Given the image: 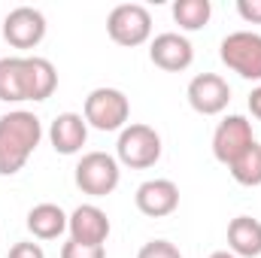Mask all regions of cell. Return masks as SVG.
I'll list each match as a JSON object with an SVG mask.
<instances>
[{
	"mask_svg": "<svg viewBox=\"0 0 261 258\" xmlns=\"http://www.w3.org/2000/svg\"><path fill=\"white\" fill-rule=\"evenodd\" d=\"M85 122L97 131H122L128 128L130 119V104L128 94L119 91V88H94L88 97H85V110H82Z\"/></svg>",
	"mask_w": 261,
	"mask_h": 258,
	"instance_id": "5",
	"label": "cell"
},
{
	"mask_svg": "<svg viewBox=\"0 0 261 258\" xmlns=\"http://www.w3.org/2000/svg\"><path fill=\"white\" fill-rule=\"evenodd\" d=\"M49 140H52V149L58 155H76V152H82V146L88 140V122H85V116H79V113H61V116H55V122L49 128Z\"/></svg>",
	"mask_w": 261,
	"mask_h": 258,
	"instance_id": "14",
	"label": "cell"
},
{
	"mask_svg": "<svg viewBox=\"0 0 261 258\" xmlns=\"http://www.w3.org/2000/svg\"><path fill=\"white\" fill-rule=\"evenodd\" d=\"M137 258H182V252H179V246H173L170 240H149V243L137 252Z\"/></svg>",
	"mask_w": 261,
	"mask_h": 258,
	"instance_id": "19",
	"label": "cell"
},
{
	"mask_svg": "<svg viewBox=\"0 0 261 258\" xmlns=\"http://www.w3.org/2000/svg\"><path fill=\"white\" fill-rule=\"evenodd\" d=\"M228 252L237 258L261 255V222L252 216H237L228 225Z\"/></svg>",
	"mask_w": 261,
	"mask_h": 258,
	"instance_id": "15",
	"label": "cell"
},
{
	"mask_svg": "<svg viewBox=\"0 0 261 258\" xmlns=\"http://www.w3.org/2000/svg\"><path fill=\"white\" fill-rule=\"evenodd\" d=\"M61 258H107L103 246H85V243H76V240H67L61 246Z\"/></svg>",
	"mask_w": 261,
	"mask_h": 258,
	"instance_id": "20",
	"label": "cell"
},
{
	"mask_svg": "<svg viewBox=\"0 0 261 258\" xmlns=\"http://www.w3.org/2000/svg\"><path fill=\"white\" fill-rule=\"evenodd\" d=\"M76 189L91 197H107L119 189L122 183V167L116 161V155L110 152H85L73 170Z\"/></svg>",
	"mask_w": 261,
	"mask_h": 258,
	"instance_id": "3",
	"label": "cell"
},
{
	"mask_svg": "<svg viewBox=\"0 0 261 258\" xmlns=\"http://www.w3.org/2000/svg\"><path fill=\"white\" fill-rule=\"evenodd\" d=\"M210 258H237L234 252H228V249H219V252H213Z\"/></svg>",
	"mask_w": 261,
	"mask_h": 258,
	"instance_id": "24",
	"label": "cell"
},
{
	"mask_svg": "<svg viewBox=\"0 0 261 258\" xmlns=\"http://www.w3.org/2000/svg\"><path fill=\"white\" fill-rule=\"evenodd\" d=\"M234 183L246 186V189H255L261 186V143H252L243 155H237L231 164H228Z\"/></svg>",
	"mask_w": 261,
	"mask_h": 258,
	"instance_id": "17",
	"label": "cell"
},
{
	"mask_svg": "<svg viewBox=\"0 0 261 258\" xmlns=\"http://www.w3.org/2000/svg\"><path fill=\"white\" fill-rule=\"evenodd\" d=\"M46 37V15L34 6H15L3 18V40L12 49H37Z\"/></svg>",
	"mask_w": 261,
	"mask_h": 258,
	"instance_id": "8",
	"label": "cell"
},
{
	"mask_svg": "<svg viewBox=\"0 0 261 258\" xmlns=\"http://www.w3.org/2000/svg\"><path fill=\"white\" fill-rule=\"evenodd\" d=\"M43 140V122L28 110L0 116V176H15Z\"/></svg>",
	"mask_w": 261,
	"mask_h": 258,
	"instance_id": "2",
	"label": "cell"
},
{
	"mask_svg": "<svg viewBox=\"0 0 261 258\" xmlns=\"http://www.w3.org/2000/svg\"><path fill=\"white\" fill-rule=\"evenodd\" d=\"M134 203L143 216L164 219V216L176 213V207H179V186L173 179H146L134 194Z\"/></svg>",
	"mask_w": 261,
	"mask_h": 258,
	"instance_id": "12",
	"label": "cell"
},
{
	"mask_svg": "<svg viewBox=\"0 0 261 258\" xmlns=\"http://www.w3.org/2000/svg\"><path fill=\"white\" fill-rule=\"evenodd\" d=\"M255 143V137H252V122L246 119V116H225L219 125H216V134H213V155H216V161H222L225 167L237 158V155H243L249 146Z\"/></svg>",
	"mask_w": 261,
	"mask_h": 258,
	"instance_id": "9",
	"label": "cell"
},
{
	"mask_svg": "<svg viewBox=\"0 0 261 258\" xmlns=\"http://www.w3.org/2000/svg\"><path fill=\"white\" fill-rule=\"evenodd\" d=\"M67 216L58 203H37L31 213H28V231L37 237V240H58L61 234L67 231Z\"/></svg>",
	"mask_w": 261,
	"mask_h": 258,
	"instance_id": "16",
	"label": "cell"
},
{
	"mask_svg": "<svg viewBox=\"0 0 261 258\" xmlns=\"http://www.w3.org/2000/svg\"><path fill=\"white\" fill-rule=\"evenodd\" d=\"M107 34L113 43L134 49L152 37V12L143 3H119L107 15Z\"/></svg>",
	"mask_w": 261,
	"mask_h": 258,
	"instance_id": "7",
	"label": "cell"
},
{
	"mask_svg": "<svg viewBox=\"0 0 261 258\" xmlns=\"http://www.w3.org/2000/svg\"><path fill=\"white\" fill-rule=\"evenodd\" d=\"M67 231H70V240H76V243L103 246L107 237H110V219H107V213H103L100 207H94V203H79V207L70 213Z\"/></svg>",
	"mask_w": 261,
	"mask_h": 258,
	"instance_id": "13",
	"label": "cell"
},
{
	"mask_svg": "<svg viewBox=\"0 0 261 258\" xmlns=\"http://www.w3.org/2000/svg\"><path fill=\"white\" fill-rule=\"evenodd\" d=\"M149 58H152L155 67H161L167 73H182L195 61V46L189 43V37L167 31V34H158L149 43Z\"/></svg>",
	"mask_w": 261,
	"mask_h": 258,
	"instance_id": "11",
	"label": "cell"
},
{
	"mask_svg": "<svg viewBox=\"0 0 261 258\" xmlns=\"http://www.w3.org/2000/svg\"><path fill=\"white\" fill-rule=\"evenodd\" d=\"M237 12L243 21L261 24V0H237Z\"/></svg>",
	"mask_w": 261,
	"mask_h": 258,
	"instance_id": "22",
	"label": "cell"
},
{
	"mask_svg": "<svg viewBox=\"0 0 261 258\" xmlns=\"http://www.w3.org/2000/svg\"><path fill=\"white\" fill-rule=\"evenodd\" d=\"M170 12H173V21L182 31H200V28L210 24L213 3L210 0H176Z\"/></svg>",
	"mask_w": 261,
	"mask_h": 258,
	"instance_id": "18",
	"label": "cell"
},
{
	"mask_svg": "<svg viewBox=\"0 0 261 258\" xmlns=\"http://www.w3.org/2000/svg\"><path fill=\"white\" fill-rule=\"evenodd\" d=\"M219 58L237 76H243L249 82H261V34H255V31L228 34L219 46Z\"/></svg>",
	"mask_w": 261,
	"mask_h": 258,
	"instance_id": "6",
	"label": "cell"
},
{
	"mask_svg": "<svg viewBox=\"0 0 261 258\" xmlns=\"http://www.w3.org/2000/svg\"><path fill=\"white\" fill-rule=\"evenodd\" d=\"M189 107L200 116H219L228 110L231 104V85L219 76V73H197L189 82Z\"/></svg>",
	"mask_w": 261,
	"mask_h": 258,
	"instance_id": "10",
	"label": "cell"
},
{
	"mask_svg": "<svg viewBox=\"0 0 261 258\" xmlns=\"http://www.w3.org/2000/svg\"><path fill=\"white\" fill-rule=\"evenodd\" d=\"M161 134L149 125H128L119 134L116 143V161L125 164L130 170H146L155 167L161 158Z\"/></svg>",
	"mask_w": 261,
	"mask_h": 258,
	"instance_id": "4",
	"label": "cell"
},
{
	"mask_svg": "<svg viewBox=\"0 0 261 258\" xmlns=\"http://www.w3.org/2000/svg\"><path fill=\"white\" fill-rule=\"evenodd\" d=\"M58 88V70L49 58H0V100L3 104H21V100H49Z\"/></svg>",
	"mask_w": 261,
	"mask_h": 258,
	"instance_id": "1",
	"label": "cell"
},
{
	"mask_svg": "<svg viewBox=\"0 0 261 258\" xmlns=\"http://www.w3.org/2000/svg\"><path fill=\"white\" fill-rule=\"evenodd\" d=\"M249 113L261 122V85H255V88L249 91Z\"/></svg>",
	"mask_w": 261,
	"mask_h": 258,
	"instance_id": "23",
	"label": "cell"
},
{
	"mask_svg": "<svg viewBox=\"0 0 261 258\" xmlns=\"http://www.w3.org/2000/svg\"><path fill=\"white\" fill-rule=\"evenodd\" d=\"M6 258H46V252H43V246H40V243L21 240V243H15V246L9 249V255H6Z\"/></svg>",
	"mask_w": 261,
	"mask_h": 258,
	"instance_id": "21",
	"label": "cell"
}]
</instances>
